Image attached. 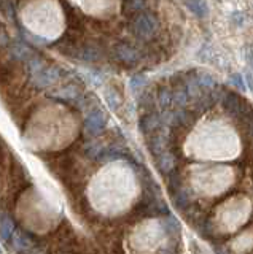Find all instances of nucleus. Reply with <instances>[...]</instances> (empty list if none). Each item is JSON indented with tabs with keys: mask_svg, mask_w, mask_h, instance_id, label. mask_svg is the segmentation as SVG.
Listing matches in <instances>:
<instances>
[{
	"mask_svg": "<svg viewBox=\"0 0 253 254\" xmlns=\"http://www.w3.org/2000/svg\"><path fill=\"white\" fill-rule=\"evenodd\" d=\"M132 30L134 34H136L137 37L140 38H152L156 30H158V21L155 19L153 14L150 13H140L136 19H134L132 22Z\"/></svg>",
	"mask_w": 253,
	"mask_h": 254,
	"instance_id": "f257e3e1",
	"label": "nucleus"
},
{
	"mask_svg": "<svg viewBox=\"0 0 253 254\" xmlns=\"http://www.w3.org/2000/svg\"><path fill=\"white\" fill-rule=\"evenodd\" d=\"M156 164H158V169H160L163 173H170L177 165V157L172 151L164 149L163 153L156 156Z\"/></svg>",
	"mask_w": 253,
	"mask_h": 254,
	"instance_id": "f03ea898",
	"label": "nucleus"
},
{
	"mask_svg": "<svg viewBox=\"0 0 253 254\" xmlns=\"http://www.w3.org/2000/svg\"><path fill=\"white\" fill-rule=\"evenodd\" d=\"M185 5L197 18H205L209 14V5L205 0H185Z\"/></svg>",
	"mask_w": 253,
	"mask_h": 254,
	"instance_id": "7ed1b4c3",
	"label": "nucleus"
},
{
	"mask_svg": "<svg viewBox=\"0 0 253 254\" xmlns=\"http://www.w3.org/2000/svg\"><path fill=\"white\" fill-rule=\"evenodd\" d=\"M194 76L202 89H213V87L217 86L215 79H213V76L207 73V71H194Z\"/></svg>",
	"mask_w": 253,
	"mask_h": 254,
	"instance_id": "20e7f679",
	"label": "nucleus"
},
{
	"mask_svg": "<svg viewBox=\"0 0 253 254\" xmlns=\"http://www.w3.org/2000/svg\"><path fill=\"white\" fill-rule=\"evenodd\" d=\"M118 56H120V59L124 62H136L139 59L137 50H134V48H131L128 45H121L118 48Z\"/></svg>",
	"mask_w": 253,
	"mask_h": 254,
	"instance_id": "39448f33",
	"label": "nucleus"
},
{
	"mask_svg": "<svg viewBox=\"0 0 253 254\" xmlns=\"http://www.w3.org/2000/svg\"><path fill=\"white\" fill-rule=\"evenodd\" d=\"M158 103L163 110H168L170 105H173V99H172V91L168 87H161L160 94H158Z\"/></svg>",
	"mask_w": 253,
	"mask_h": 254,
	"instance_id": "423d86ee",
	"label": "nucleus"
},
{
	"mask_svg": "<svg viewBox=\"0 0 253 254\" xmlns=\"http://www.w3.org/2000/svg\"><path fill=\"white\" fill-rule=\"evenodd\" d=\"M161 126V118H158L156 115H147L142 121V130L155 132L158 127Z\"/></svg>",
	"mask_w": 253,
	"mask_h": 254,
	"instance_id": "0eeeda50",
	"label": "nucleus"
},
{
	"mask_svg": "<svg viewBox=\"0 0 253 254\" xmlns=\"http://www.w3.org/2000/svg\"><path fill=\"white\" fill-rule=\"evenodd\" d=\"M164 227H166V230H168L169 235H173V234L178 235L180 234V224L173 216H168L164 219Z\"/></svg>",
	"mask_w": 253,
	"mask_h": 254,
	"instance_id": "6e6552de",
	"label": "nucleus"
},
{
	"mask_svg": "<svg viewBox=\"0 0 253 254\" xmlns=\"http://www.w3.org/2000/svg\"><path fill=\"white\" fill-rule=\"evenodd\" d=\"M144 8V0H126L124 10L128 13H139Z\"/></svg>",
	"mask_w": 253,
	"mask_h": 254,
	"instance_id": "1a4fd4ad",
	"label": "nucleus"
},
{
	"mask_svg": "<svg viewBox=\"0 0 253 254\" xmlns=\"http://www.w3.org/2000/svg\"><path fill=\"white\" fill-rule=\"evenodd\" d=\"M231 84L237 87V91H245V78L241 73H233L231 75Z\"/></svg>",
	"mask_w": 253,
	"mask_h": 254,
	"instance_id": "9d476101",
	"label": "nucleus"
},
{
	"mask_svg": "<svg viewBox=\"0 0 253 254\" xmlns=\"http://www.w3.org/2000/svg\"><path fill=\"white\" fill-rule=\"evenodd\" d=\"M245 61H247L249 67L253 70V46H249L247 50H245Z\"/></svg>",
	"mask_w": 253,
	"mask_h": 254,
	"instance_id": "9b49d317",
	"label": "nucleus"
},
{
	"mask_svg": "<svg viewBox=\"0 0 253 254\" xmlns=\"http://www.w3.org/2000/svg\"><path fill=\"white\" fill-rule=\"evenodd\" d=\"M144 83H145L144 76H134L131 86H132V89H140V86H144Z\"/></svg>",
	"mask_w": 253,
	"mask_h": 254,
	"instance_id": "f8f14e48",
	"label": "nucleus"
},
{
	"mask_svg": "<svg viewBox=\"0 0 253 254\" xmlns=\"http://www.w3.org/2000/svg\"><path fill=\"white\" fill-rule=\"evenodd\" d=\"M245 86H247L249 89L252 91V94H253V73L245 75Z\"/></svg>",
	"mask_w": 253,
	"mask_h": 254,
	"instance_id": "ddd939ff",
	"label": "nucleus"
},
{
	"mask_svg": "<svg viewBox=\"0 0 253 254\" xmlns=\"http://www.w3.org/2000/svg\"><path fill=\"white\" fill-rule=\"evenodd\" d=\"M247 123H249V129H250V133L253 135V118H250Z\"/></svg>",
	"mask_w": 253,
	"mask_h": 254,
	"instance_id": "4468645a",
	"label": "nucleus"
}]
</instances>
